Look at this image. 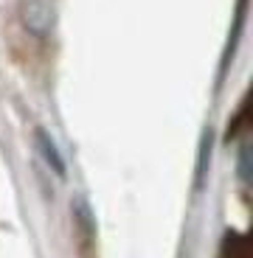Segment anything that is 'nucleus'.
<instances>
[{"instance_id": "obj_1", "label": "nucleus", "mask_w": 253, "mask_h": 258, "mask_svg": "<svg viewBox=\"0 0 253 258\" xmlns=\"http://www.w3.org/2000/svg\"><path fill=\"white\" fill-rule=\"evenodd\" d=\"M23 17H26V26L34 34H45L54 28V3L51 0H28L26 9H23Z\"/></svg>"}, {"instance_id": "obj_2", "label": "nucleus", "mask_w": 253, "mask_h": 258, "mask_svg": "<svg viewBox=\"0 0 253 258\" xmlns=\"http://www.w3.org/2000/svg\"><path fill=\"white\" fill-rule=\"evenodd\" d=\"M37 146H39V152H42L48 166H51L59 177L65 174V163H62V155H59L57 143H54L51 138H48V132H42V129H37Z\"/></svg>"}, {"instance_id": "obj_3", "label": "nucleus", "mask_w": 253, "mask_h": 258, "mask_svg": "<svg viewBox=\"0 0 253 258\" xmlns=\"http://www.w3.org/2000/svg\"><path fill=\"white\" fill-rule=\"evenodd\" d=\"M208 155H211V132L206 135V141H203V152H200V168H197V180H200V185H203V177H206Z\"/></svg>"}]
</instances>
